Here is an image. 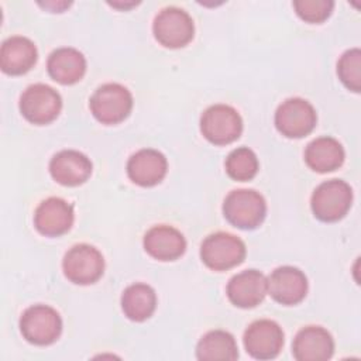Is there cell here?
Instances as JSON below:
<instances>
[{"instance_id":"cell-8","label":"cell","mask_w":361,"mask_h":361,"mask_svg":"<svg viewBox=\"0 0 361 361\" xmlns=\"http://www.w3.org/2000/svg\"><path fill=\"white\" fill-rule=\"evenodd\" d=\"M154 37L166 48H180L189 44L195 34L192 17L179 7L162 8L152 24Z\"/></svg>"},{"instance_id":"cell-2","label":"cell","mask_w":361,"mask_h":361,"mask_svg":"<svg viewBox=\"0 0 361 361\" xmlns=\"http://www.w3.org/2000/svg\"><path fill=\"white\" fill-rule=\"evenodd\" d=\"M353 203V190L341 179H330L320 183L310 200L313 214L322 221H337L343 219Z\"/></svg>"},{"instance_id":"cell-19","label":"cell","mask_w":361,"mask_h":361,"mask_svg":"<svg viewBox=\"0 0 361 361\" xmlns=\"http://www.w3.org/2000/svg\"><path fill=\"white\" fill-rule=\"evenodd\" d=\"M38 52L34 42L23 35L7 38L0 48V68L7 75H23L37 62Z\"/></svg>"},{"instance_id":"cell-21","label":"cell","mask_w":361,"mask_h":361,"mask_svg":"<svg viewBox=\"0 0 361 361\" xmlns=\"http://www.w3.org/2000/svg\"><path fill=\"white\" fill-rule=\"evenodd\" d=\"M305 161L310 169L320 173L336 171L344 162L343 145L333 137H319L307 144Z\"/></svg>"},{"instance_id":"cell-17","label":"cell","mask_w":361,"mask_h":361,"mask_svg":"<svg viewBox=\"0 0 361 361\" xmlns=\"http://www.w3.org/2000/svg\"><path fill=\"white\" fill-rule=\"evenodd\" d=\"M168 169L166 158L162 152L144 148L133 154L127 162L128 178L140 186H154L159 183Z\"/></svg>"},{"instance_id":"cell-14","label":"cell","mask_w":361,"mask_h":361,"mask_svg":"<svg viewBox=\"0 0 361 361\" xmlns=\"http://www.w3.org/2000/svg\"><path fill=\"white\" fill-rule=\"evenodd\" d=\"M268 292L267 278L257 269H245L227 283V296L238 307L250 309L259 305Z\"/></svg>"},{"instance_id":"cell-3","label":"cell","mask_w":361,"mask_h":361,"mask_svg":"<svg viewBox=\"0 0 361 361\" xmlns=\"http://www.w3.org/2000/svg\"><path fill=\"white\" fill-rule=\"evenodd\" d=\"M200 258L210 269L226 271L244 261L245 244L234 234L217 231L203 240Z\"/></svg>"},{"instance_id":"cell-1","label":"cell","mask_w":361,"mask_h":361,"mask_svg":"<svg viewBox=\"0 0 361 361\" xmlns=\"http://www.w3.org/2000/svg\"><path fill=\"white\" fill-rule=\"evenodd\" d=\"M223 213L234 227L252 230L264 221L267 203L262 195L254 189H237L224 199Z\"/></svg>"},{"instance_id":"cell-18","label":"cell","mask_w":361,"mask_h":361,"mask_svg":"<svg viewBox=\"0 0 361 361\" xmlns=\"http://www.w3.org/2000/svg\"><path fill=\"white\" fill-rule=\"evenodd\" d=\"M144 248L155 259L173 261L185 252L186 240L175 227L159 224L145 233Z\"/></svg>"},{"instance_id":"cell-25","label":"cell","mask_w":361,"mask_h":361,"mask_svg":"<svg viewBox=\"0 0 361 361\" xmlns=\"http://www.w3.org/2000/svg\"><path fill=\"white\" fill-rule=\"evenodd\" d=\"M337 75L347 89L355 93L361 90V51L358 48L348 49L340 56Z\"/></svg>"},{"instance_id":"cell-22","label":"cell","mask_w":361,"mask_h":361,"mask_svg":"<svg viewBox=\"0 0 361 361\" xmlns=\"http://www.w3.org/2000/svg\"><path fill=\"white\" fill-rule=\"evenodd\" d=\"M157 307L155 290L147 283H133L121 295V309L133 322H144Z\"/></svg>"},{"instance_id":"cell-24","label":"cell","mask_w":361,"mask_h":361,"mask_svg":"<svg viewBox=\"0 0 361 361\" xmlns=\"http://www.w3.org/2000/svg\"><path fill=\"white\" fill-rule=\"evenodd\" d=\"M227 175L240 182L252 179L258 172V158L255 152L247 147L233 149L226 158Z\"/></svg>"},{"instance_id":"cell-11","label":"cell","mask_w":361,"mask_h":361,"mask_svg":"<svg viewBox=\"0 0 361 361\" xmlns=\"http://www.w3.org/2000/svg\"><path fill=\"white\" fill-rule=\"evenodd\" d=\"M283 345V331L281 326L269 319L252 322L244 333V347L257 360L275 358Z\"/></svg>"},{"instance_id":"cell-23","label":"cell","mask_w":361,"mask_h":361,"mask_svg":"<svg viewBox=\"0 0 361 361\" xmlns=\"http://www.w3.org/2000/svg\"><path fill=\"white\" fill-rule=\"evenodd\" d=\"M196 357L202 361H233L238 357L234 337L224 330H212L197 343Z\"/></svg>"},{"instance_id":"cell-7","label":"cell","mask_w":361,"mask_h":361,"mask_svg":"<svg viewBox=\"0 0 361 361\" xmlns=\"http://www.w3.org/2000/svg\"><path fill=\"white\" fill-rule=\"evenodd\" d=\"M65 276L78 285L94 283L104 271L102 252L89 244H76L68 250L62 261Z\"/></svg>"},{"instance_id":"cell-9","label":"cell","mask_w":361,"mask_h":361,"mask_svg":"<svg viewBox=\"0 0 361 361\" xmlns=\"http://www.w3.org/2000/svg\"><path fill=\"white\" fill-rule=\"evenodd\" d=\"M62 109L59 93L44 83L28 86L20 97V111L32 124L54 121Z\"/></svg>"},{"instance_id":"cell-5","label":"cell","mask_w":361,"mask_h":361,"mask_svg":"<svg viewBox=\"0 0 361 361\" xmlns=\"http://www.w3.org/2000/svg\"><path fill=\"white\" fill-rule=\"evenodd\" d=\"M90 111L103 124H117L128 117L133 109L130 90L120 83H106L90 97Z\"/></svg>"},{"instance_id":"cell-4","label":"cell","mask_w":361,"mask_h":361,"mask_svg":"<svg viewBox=\"0 0 361 361\" xmlns=\"http://www.w3.org/2000/svg\"><path fill=\"white\" fill-rule=\"evenodd\" d=\"M23 337L35 345H48L58 340L62 331L59 313L47 305H34L24 310L20 319Z\"/></svg>"},{"instance_id":"cell-6","label":"cell","mask_w":361,"mask_h":361,"mask_svg":"<svg viewBox=\"0 0 361 361\" xmlns=\"http://www.w3.org/2000/svg\"><path fill=\"white\" fill-rule=\"evenodd\" d=\"M200 131L212 144L226 145L240 137L243 120L234 107L228 104H214L202 114Z\"/></svg>"},{"instance_id":"cell-20","label":"cell","mask_w":361,"mask_h":361,"mask_svg":"<svg viewBox=\"0 0 361 361\" xmlns=\"http://www.w3.org/2000/svg\"><path fill=\"white\" fill-rule=\"evenodd\" d=\"M49 76L61 85H73L79 82L86 72V59L75 48L63 47L55 49L47 62Z\"/></svg>"},{"instance_id":"cell-10","label":"cell","mask_w":361,"mask_h":361,"mask_svg":"<svg viewBox=\"0 0 361 361\" xmlns=\"http://www.w3.org/2000/svg\"><path fill=\"white\" fill-rule=\"evenodd\" d=\"M316 121V110L307 100L300 97L286 99L275 111V126L288 138H302L310 134Z\"/></svg>"},{"instance_id":"cell-13","label":"cell","mask_w":361,"mask_h":361,"mask_svg":"<svg viewBox=\"0 0 361 361\" xmlns=\"http://www.w3.org/2000/svg\"><path fill=\"white\" fill-rule=\"evenodd\" d=\"M268 292L281 305H296L307 293V278L295 267L283 265L272 271L267 279Z\"/></svg>"},{"instance_id":"cell-12","label":"cell","mask_w":361,"mask_h":361,"mask_svg":"<svg viewBox=\"0 0 361 361\" xmlns=\"http://www.w3.org/2000/svg\"><path fill=\"white\" fill-rule=\"evenodd\" d=\"M73 207L61 197L42 200L34 213L35 228L47 237H58L71 230L73 224Z\"/></svg>"},{"instance_id":"cell-16","label":"cell","mask_w":361,"mask_h":361,"mask_svg":"<svg viewBox=\"0 0 361 361\" xmlns=\"http://www.w3.org/2000/svg\"><path fill=\"white\" fill-rule=\"evenodd\" d=\"M49 172L58 183L63 186H78L89 179L92 162L79 151L63 149L51 158Z\"/></svg>"},{"instance_id":"cell-15","label":"cell","mask_w":361,"mask_h":361,"mask_svg":"<svg viewBox=\"0 0 361 361\" xmlns=\"http://www.w3.org/2000/svg\"><path fill=\"white\" fill-rule=\"evenodd\" d=\"M292 353L298 361H326L334 353V341L326 329L307 326L295 336Z\"/></svg>"},{"instance_id":"cell-26","label":"cell","mask_w":361,"mask_h":361,"mask_svg":"<svg viewBox=\"0 0 361 361\" xmlns=\"http://www.w3.org/2000/svg\"><path fill=\"white\" fill-rule=\"evenodd\" d=\"M293 7L296 14L307 23H323L333 11L331 0H295Z\"/></svg>"}]
</instances>
